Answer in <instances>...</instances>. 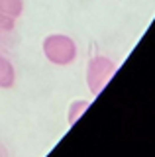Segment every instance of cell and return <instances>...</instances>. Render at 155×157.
I'll use <instances>...</instances> for the list:
<instances>
[{
  "mask_svg": "<svg viewBox=\"0 0 155 157\" xmlns=\"http://www.w3.org/2000/svg\"><path fill=\"white\" fill-rule=\"evenodd\" d=\"M116 73V63L104 55H96L86 65V85L93 94H98L102 88L110 82Z\"/></svg>",
  "mask_w": 155,
  "mask_h": 157,
  "instance_id": "obj_2",
  "label": "cell"
},
{
  "mask_svg": "<svg viewBox=\"0 0 155 157\" xmlns=\"http://www.w3.org/2000/svg\"><path fill=\"white\" fill-rule=\"evenodd\" d=\"M43 53L53 65H69L77 59V45L69 36L53 33L43 39Z\"/></svg>",
  "mask_w": 155,
  "mask_h": 157,
  "instance_id": "obj_1",
  "label": "cell"
},
{
  "mask_svg": "<svg viewBox=\"0 0 155 157\" xmlns=\"http://www.w3.org/2000/svg\"><path fill=\"white\" fill-rule=\"evenodd\" d=\"M24 10V2L22 0H0V22L12 26L14 20L20 18Z\"/></svg>",
  "mask_w": 155,
  "mask_h": 157,
  "instance_id": "obj_3",
  "label": "cell"
},
{
  "mask_svg": "<svg viewBox=\"0 0 155 157\" xmlns=\"http://www.w3.org/2000/svg\"><path fill=\"white\" fill-rule=\"evenodd\" d=\"M16 81L14 65L4 55H0V88H10Z\"/></svg>",
  "mask_w": 155,
  "mask_h": 157,
  "instance_id": "obj_4",
  "label": "cell"
},
{
  "mask_svg": "<svg viewBox=\"0 0 155 157\" xmlns=\"http://www.w3.org/2000/svg\"><path fill=\"white\" fill-rule=\"evenodd\" d=\"M89 108V102L86 100H77L71 104V110H69V124H75L77 120H79L81 116H83V112Z\"/></svg>",
  "mask_w": 155,
  "mask_h": 157,
  "instance_id": "obj_5",
  "label": "cell"
}]
</instances>
